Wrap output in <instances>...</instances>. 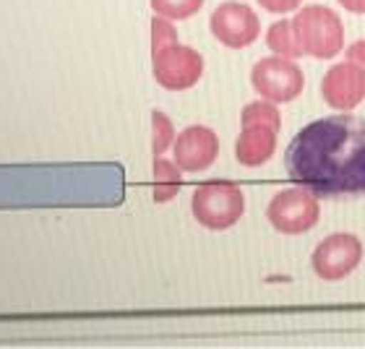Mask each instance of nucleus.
Segmentation results:
<instances>
[{
	"label": "nucleus",
	"instance_id": "obj_9",
	"mask_svg": "<svg viewBox=\"0 0 365 349\" xmlns=\"http://www.w3.org/2000/svg\"><path fill=\"white\" fill-rule=\"evenodd\" d=\"M220 157V136L209 125H188L173 144V160L182 172H204Z\"/></svg>",
	"mask_w": 365,
	"mask_h": 349
},
{
	"label": "nucleus",
	"instance_id": "obj_18",
	"mask_svg": "<svg viewBox=\"0 0 365 349\" xmlns=\"http://www.w3.org/2000/svg\"><path fill=\"white\" fill-rule=\"evenodd\" d=\"M261 8H267L269 14H289V11H295L303 0H259Z\"/></svg>",
	"mask_w": 365,
	"mask_h": 349
},
{
	"label": "nucleus",
	"instance_id": "obj_14",
	"mask_svg": "<svg viewBox=\"0 0 365 349\" xmlns=\"http://www.w3.org/2000/svg\"><path fill=\"white\" fill-rule=\"evenodd\" d=\"M240 125L248 128V125H264V128H282V115L277 110V102H269V99H256V102H248L240 113Z\"/></svg>",
	"mask_w": 365,
	"mask_h": 349
},
{
	"label": "nucleus",
	"instance_id": "obj_7",
	"mask_svg": "<svg viewBox=\"0 0 365 349\" xmlns=\"http://www.w3.org/2000/svg\"><path fill=\"white\" fill-rule=\"evenodd\" d=\"M360 264H363V243L358 235L350 232H334L324 237L311 256L313 274L324 281L347 279Z\"/></svg>",
	"mask_w": 365,
	"mask_h": 349
},
{
	"label": "nucleus",
	"instance_id": "obj_5",
	"mask_svg": "<svg viewBox=\"0 0 365 349\" xmlns=\"http://www.w3.org/2000/svg\"><path fill=\"white\" fill-rule=\"evenodd\" d=\"M251 84L261 99H269V102H277V105H287V102H292V99L303 94L305 76L303 68L292 58L269 55V58H261L251 68Z\"/></svg>",
	"mask_w": 365,
	"mask_h": 349
},
{
	"label": "nucleus",
	"instance_id": "obj_16",
	"mask_svg": "<svg viewBox=\"0 0 365 349\" xmlns=\"http://www.w3.org/2000/svg\"><path fill=\"white\" fill-rule=\"evenodd\" d=\"M175 138H178V133H175L173 120H170L162 110H154L152 113V152H154V157H162L168 149H173Z\"/></svg>",
	"mask_w": 365,
	"mask_h": 349
},
{
	"label": "nucleus",
	"instance_id": "obj_13",
	"mask_svg": "<svg viewBox=\"0 0 365 349\" xmlns=\"http://www.w3.org/2000/svg\"><path fill=\"white\" fill-rule=\"evenodd\" d=\"M267 47L274 55H282V58H300L303 50L297 45L295 29H292V19H279L274 21L267 29Z\"/></svg>",
	"mask_w": 365,
	"mask_h": 349
},
{
	"label": "nucleus",
	"instance_id": "obj_11",
	"mask_svg": "<svg viewBox=\"0 0 365 349\" xmlns=\"http://www.w3.org/2000/svg\"><path fill=\"white\" fill-rule=\"evenodd\" d=\"M277 133L279 130L264 128V125H248L240 128V136L235 141V160L243 167H261L277 152Z\"/></svg>",
	"mask_w": 365,
	"mask_h": 349
},
{
	"label": "nucleus",
	"instance_id": "obj_10",
	"mask_svg": "<svg viewBox=\"0 0 365 349\" xmlns=\"http://www.w3.org/2000/svg\"><path fill=\"white\" fill-rule=\"evenodd\" d=\"M321 97L336 113H350L365 99V73L352 61L336 63L321 78Z\"/></svg>",
	"mask_w": 365,
	"mask_h": 349
},
{
	"label": "nucleus",
	"instance_id": "obj_15",
	"mask_svg": "<svg viewBox=\"0 0 365 349\" xmlns=\"http://www.w3.org/2000/svg\"><path fill=\"white\" fill-rule=\"evenodd\" d=\"M206 0H149V6L157 16H165L170 21H185L204 8Z\"/></svg>",
	"mask_w": 365,
	"mask_h": 349
},
{
	"label": "nucleus",
	"instance_id": "obj_4",
	"mask_svg": "<svg viewBox=\"0 0 365 349\" xmlns=\"http://www.w3.org/2000/svg\"><path fill=\"white\" fill-rule=\"evenodd\" d=\"M319 196L303 185L279 190L267 206L269 224L282 235H303L319 224Z\"/></svg>",
	"mask_w": 365,
	"mask_h": 349
},
{
	"label": "nucleus",
	"instance_id": "obj_20",
	"mask_svg": "<svg viewBox=\"0 0 365 349\" xmlns=\"http://www.w3.org/2000/svg\"><path fill=\"white\" fill-rule=\"evenodd\" d=\"M344 11H350V14H365V0H336Z\"/></svg>",
	"mask_w": 365,
	"mask_h": 349
},
{
	"label": "nucleus",
	"instance_id": "obj_2",
	"mask_svg": "<svg viewBox=\"0 0 365 349\" xmlns=\"http://www.w3.org/2000/svg\"><path fill=\"white\" fill-rule=\"evenodd\" d=\"M297 45L303 55L331 61L344 47V24L342 19L327 6H305L292 16Z\"/></svg>",
	"mask_w": 365,
	"mask_h": 349
},
{
	"label": "nucleus",
	"instance_id": "obj_12",
	"mask_svg": "<svg viewBox=\"0 0 365 349\" xmlns=\"http://www.w3.org/2000/svg\"><path fill=\"white\" fill-rule=\"evenodd\" d=\"M152 196L157 204H168L180 193L182 188V170L175 165V160L170 162L165 157H154L152 165Z\"/></svg>",
	"mask_w": 365,
	"mask_h": 349
},
{
	"label": "nucleus",
	"instance_id": "obj_3",
	"mask_svg": "<svg viewBox=\"0 0 365 349\" xmlns=\"http://www.w3.org/2000/svg\"><path fill=\"white\" fill-rule=\"evenodd\" d=\"M190 214L201 227L225 232L235 227L245 214V196L235 182L214 180L204 182L190 196Z\"/></svg>",
	"mask_w": 365,
	"mask_h": 349
},
{
	"label": "nucleus",
	"instance_id": "obj_19",
	"mask_svg": "<svg viewBox=\"0 0 365 349\" xmlns=\"http://www.w3.org/2000/svg\"><path fill=\"white\" fill-rule=\"evenodd\" d=\"M344 55H347L344 61H352L365 73V39H358V42H352V45L347 47V53H344Z\"/></svg>",
	"mask_w": 365,
	"mask_h": 349
},
{
	"label": "nucleus",
	"instance_id": "obj_6",
	"mask_svg": "<svg viewBox=\"0 0 365 349\" xmlns=\"http://www.w3.org/2000/svg\"><path fill=\"white\" fill-rule=\"evenodd\" d=\"M152 73L162 89L188 91L204 76V58L193 47L175 42L152 55Z\"/></svg>",
	"mask_w": 365,
	"mask_h": 349
},
{
	"label": "nucleus",
	"instance_id": "obj_17",
	"mask_svg": "<svg viewBox=\"0 0 365 349\" xmlns=\"http://www.w3.org/2000/svg\"><path fill=\"white\" fill-rule=\"evenodd\" d=\"M175 42H178L175 24L170 21V19H165V16L154 14V19H152V55L160 53V50H165V47H170V45H175Z\"/></svg>",
	"mask_w": 365,
	"mask_h": 349
},
{
	"label": "nucleus",
	"instance_id": "obj_8",
	"mask_svg": "<svg viewBox=\"0 0 365 349\" xmlns=\"http://www.w3.org/2000/svg\"><path fill=\"white\" fill-rule=\"evenodd\" d=\"M209 29H212L214 39L230 50L251 47L261 37V21L256 11L245 3H237V0H227V3L214 8L212 19H209Z\"/></svg>",
	"mask_w": 365,
	"mask_h": 349
},
{
	"label": "nucleus",
	"instance_id": "obj_1",
	"mask_svg": "<svg viewBox=\"0 0 365 349\" xmlns=\"http://www.w3.org/2000/svg\"><path fill=\"white\" fill-rule=\"evenodd\" d=\"M284 170L316 196H365V118L336 113L308 123L289 141Z\"/></svg>",
	"mask_w": 365,
	"mask_h": 349
}]
</instances>
